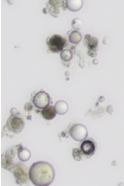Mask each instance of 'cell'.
Returning <instances> with one entry per match:
<instances>
[{
  "mask_svg": "<svg viewBox=\"0 0 124 186\" xmlns=\"http://www.w3.org/2000/svg\"><path fill=\"white\" fill-rule=\"evenodd\" d=\"M46 4L48 8L50 14L55 18H57L60 14V10L59 8L51 6L48 3Z\"/></svg>",
  "mask_w": 124,
  "mask_h": 186,
  "instance_id": "obj_16",
  "label": "cell"
},
{
  "mask_svg": "<svg viewBox=\"0 0 124 186\" xmlns=\"http://www.w3.org/2000/svg\"><path fill=\"white\" fill-rule=\"evenodd\" d=\"M43 12L45 14H48L49 12L48 8L46 7L44 8L43 10Z\"/></svg>",
  "mask_w": 124,
  "mask_h": 186,
  "instance_id": "obj_23",
  "label": "cell"
},
{
  "mask_svg": "<svg viewBox=\"0 0 124 186\" xmlns=\"http://www.w3.org/2000/svg\"><path fill=\"white\" fill-rule=\"evenodd\" d=\"M83 21L79 18H76L72 21V28L76 30H79L83 26Z\"/></svg>",
  "mask_w": 124,
  "mask_h": 186,
  "instance_id": "obj_17",
  "label": "cell"
},
{
  "mask_svg": "<svg viewBox=\"0 0 124 186\" xmlns=\"http://www.w3.org/2000/svg\"><path fill=\"white\" fill-rule=\"evenodd\" d=\"M65 1H60V0H50L48 3L51 6L59 8L62 6Z\"/></svg>",
  "mask_w": 124,
  "mask_h": 186,
  "instance_id": "obj_19",
  "label": "cell"
},
{
  "mask_svg": "<svg viewBox=\"0 0 124 186\" xmlns=\"http://www.w3.org/2000/svg\"><path fill=\"white\" fill-rule=\"evenodd\" d=\"M29 178L33 184L38 186H46L52 183L55 171L48 162L40 161L33 163L30 168Z\"/></svg>",
  "mask_w": 124,
  "mask_h": 186,
  "instance_id": "obj_1",
  "label": "cell"
},
{
  "mask_svg": "<svg viewBox=\"0 0 124 186\" xmlns=\"http://www.w3.org/2000/svg\"><path fill=\"white\" fill-rule=\"evenodd\" d=\"M50 102L49 95L45 91H40L34 96L33 103L38 109H42L49 106Z\"/></svg>",
  "mask_w": 124,
  "mask_h": 186,
  "instance_id": "obj_7",
  "label": "cell"
},
{
  "mask_svg": "<svg viewBox=\"0 0 124 186\" xmlns=\"http://www.w3.org/2000/svg\"><path fill=\"white\" fill-rule=\"evenodd\" d=\"M66 3L68 9L72 12H77L82 8L83 2L82 0H68L66 1Z\"/></svg>",
  "mask_w": 124,
  "mask_h": 186,
  "instance_id": "obj_10",
  "label": "cell"
},
{
  "mask_svg": "<svg viewBox=\"0 0 124 186\" xmlns=\"http://www.w3.org/2000/svg\"><path fill=\"white\" fill-rule=\"evenodd\" d=\"M12 114L7 121L5 128L15 134H18L23 130L25 122L22 117L15 108L11 110Z\"/></svg>",
  "mask_w": 124,
  "mask_h": 186,
  "instance_id": "obj_2",
  "label": "cell"
},
{
  "mask_svg": "<svg viewBox=\"0 0 124 186\" xmlns=\"http://www.w3.org/2000/svg\"><path fill=\"white\" fill-rule=\"evenodd\" d=\"M54 108L56 113L59 115H63L67 113L69 109V106L65 101L60 100L56 103Z\"/></svg>",
  "mask_w": 124,
  "mask_h": 186,
  "instance_id": "obj_11",
  "label": "cell"
},
{
  "mask_svg": "<svg viewBox=\"0 0 124 186\" xmlns=\"http://www.w3.org/2000/svg\"><path fill=\"white\" fill-rule=\"evenodd\" d=\"M87 54L90 57H95L97 56V53L96 51L88 50L87 52Z\"/></svg>",
  "mask_w": 124,
  "mask_h": 186,
  "instance_id": "obj_21",
  "label": "cell"
},
{
  "mask_svg": "<svg viewBox=\"0 0 124 186\" xmlns=\"http://www.w3.org/2000/svg\"><path fill=\"white\" fill-rule=\"evenodd\" d=\"M46 42L50 51L53 53H59L63 50L67 40L58 34H53L47 38Z\"/></svg>",
  "mask_w": 124,
  "mask_h": 186,
  "instance_id": "obj_4",
  "label": "cell"
},
{
  "mask_svg": "<svg viewBox=\"0 0 124 186\" xmlns=\"http://www.w3.org/2000/svg\"><path fill=\"white\" fill-rule=\"evenodd\" d=\"M8 170L14 174L16 183L22 185L27 183L29 180L28 169L24 164L20 162L13 163Z\"/></svg>",
  "mask_w": 124,
  "mask_h": 186,
  "instance_id": "obj_3",
  "label": "cell"
},
{
  "mask_svg": "<svg viewBox=\"0 0 124 186\" xmlns=\"http://www.w3.org/2000/svg\"><path fill=\"white\" fill-rule=\"evenodd\" d=\"M18 155L20 161L22 162L28 161L31 157L30 152L26 149H23L21 150L18 153Z\"/></svg>",
  "mask_w": 124,
  "mask_h": 186,
  "instance_id": "obj_13",
  "label": "cell"
},
{
  "mask_svg": "<svg viewBox=\"0 0 124 186\" xmlns=\"http://www.w3.org/2000/svg\"><path fill=\"white\" fill-rule=\"evenodd\" d=\"M103 44L105 45H107L108 44V41L107 37H105L103 41Z\"/></svg>",
  "mask_w": 124,
  "mask_h": 186,
  "instance_id": "obj_22",
  "label": "cell"
},
{
  "mask_svg": "<svg viewBox=\"0 0 124 186\" xmlns=\"http://www.w3.org/2000/svg\"><path fill=\"white\" fill-rule=\"evenodd\" d=\"M98 44V40L96 37H91L89 40L87 45L89 50L96 51V48Z\"/></svg>",
  "mask_w": 124,
  "mask_h": 186,
  "instance_id": "obj_15",
  "label": "cell"
},
{
  "mask_svg": "<svg viewBox=\"0 0 124 186\" xmlns=\"http://www.w3.org/2000/svg\"><path fill=\"white\" fill-rule=\"evenodd\" d=\"M41 114L45 119L51 120L55 117L57 113L54 107L52 106H48L43 109Z\"/></svg>",
  "mask_w": 124,
  "mask_h": 186,
  "instance_id": "obj_9",
  "label": "cell"
},
{
  "mask_svg": "<svg viewBox=\"0 0 124 186\" xmlns=\"http://www.w3.org/2000/svg\"><path fill=\"white\" fill-rule=\"evenodd\" d=\"M23 149L22 145H18L8 149L5 154L2 155V167L8 170L12 165L13 159L15 155Z\"/></svg>",
  "mask_w": 124,
  "mask_h": 186,
  "instance_id": "obj_5",
  "label": "cell"
},
{
  "mask_svg": "<svg viewBox=\"0 0 124 186\" xmlns=\"http://www.w3.org/2000/svg\"><path fill=\"white\" fill-rule=\"evenodd\" d=\"M70 134L72 139L75 141H82L86 139L88 135V131L83 125L76 124L71 128Z\"/></svg>",
  "mask_w": 124,
  "mask_h": 186,
  "instance_id": "obj_6",
  "label": "cell"
},
{
  "mask_svg": "<svg viewBox=\"0 0 124 186\" xmlns=\"http://www.w3.org/2000/svg\"><path fill=\"white\" fill-rule=\"evenodd\" d=\"M96 145L95 141L91 139H85L80 145V151L85 156L91 157L95 152Z\"/></svg>",
  "mask_w": 124,
  "mask_h": 186,
  "instance_id": "obj_8",
  "label": "cell"
},
{
  "mask_svg": "<svg viewBox=\"0 0 124 186\" xmlns=\"http://www.w3.org/2000/svg\"><path fill=\"white\" fill-rule=\"evenodd\" d=\"M83 154L80 150L76 149H73L72 155L76 161H79L82 160V155Z\"/></svg>",
  "mask_w": 124,
  "mask_h": 186,
  "instance_id": "obj_18",
  "label": "cell"
},
{
  "mask_svg": "<svg viewBox=\"0 0 124 186\" xmlns=\"http://www.w3.org/2000/svg\"><path fill=\"white\" fill-rule=\"evenodd\" d=\"M82 34L77 31H72L69 36V40L72 44L78 45L82 41Z\"/></svg>",
  "mask_w": 124,
  "mask_h": 186,
  "instance_id": "obj_12",
  "label": "cell"
},
{
  "mask_svg": "<svg viewBox=\"0 0 124 186\" xmlns=\"http://www.w3.org/2000/svg\"><path fill=\"white\" fill-rule=\"evenodd\" d=\"M93 64H97L98 63V60L97 59H95L93 61Z\"/></svg>",
  "mask_w": 124,
  "mask_h": 186,
  "instance_id": "obj_24",
  "label": "cell"
},
{
  "mask_svg": "<svg viewBox=\"0 0 124 186\" xmlns=\"http://www.w3.org/2000/svg\"><path fill=\"white\" fill-rule=\"evenodd\" d=\"M8 2L10 4H14V1H8Z\"/></svg>",
  "mask_w": 124,
  "mask_h": 186,
  "instance_id": "obj_25",
  "label": "cell"
},
{
  "mask_svg": "<svg viewBox=\"0 0 124 186\" xmlns=\"http://www.w3.org/2000/svg\"><path fill=\"white\" fill-rule=\"evenodd\" d=\"M60 57L64 61L69 62L72 58V51L69 49H64L61 52Z\"/></svg>",
  "mask_w": 124,
  "mask_h": 186,
  "instance_id": "obj_14",
  "label": "cell"
},
{
  "mask_svg": "<svg viewBox=\"0 0 124 186\" xmlns=\"http://www.w3.org/2000/svg\"><path fill=\"white\" fill-rule=\"evenodd\" d=\"M91 38V36L89 34H86L84 36L83 41V44L84 45L87 46L88 43Z\"/></svg>",
  "mask_w": 124,
  "mask_h": 186,
  "instance_id": "obj_20",
  "label": "cell"
}]
</instances>
